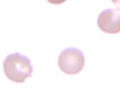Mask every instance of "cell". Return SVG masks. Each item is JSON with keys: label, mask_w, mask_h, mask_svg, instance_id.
I'll return each instance as SVG.
<instances>
[{"label": "cell", "mask_w": 120, "mask_h": 112, "mask_svg": "<svg viewBox=\"0 0 120 112\" xmlns=\"http://www.w3.org/2000/svg\"><path fill=\"white\" fill-rule=\"evenodd\" d=\"M4 71L10 80L23 83L32 76L34 68L30 59L19 52L8 55L4 61Z\"/></svg>", "instance_id": "cell-1"}, {"label": "cell", "mask_w": 120, "mask_h": 112, "mask_svg": "<svg viewBox=\"0 0 120 112\" xmlns=\"http://www.w3.org/2000/svg\"><path fill=\"white\" fill-rule=\"evenodd\" d=\"M97 25L101 30L108 34H117L120 32V10L106 9L103 11L97 19Z\"/></svg>", "instance_id": "cell-3"}, {"label": "cell", "mask_w": 120, "mask_h": 112, "mask_svg": "<svg viewBox=\"0 0 120 112\" xmlns=\"http://www.w3.org/2000/svg\"><path fill=\"white\" fill-rule=\"evenodd\" d=\"M85 58L82 50L76 48H68L59 56L58 65L64 73L74 75L80 72L84 67Z\"/></svg>", "instance_id": "cell-2"}, {"label": "cell", "mask_w": 120, "mask_h": 112, "mask_svg": "<svg viewBox=\"0 0 120 112\" xmlns=\"http://www.w3.org/2000/svg\"><path fill=\"white\" fill-rule=\"evenodd\" d=\"M115 4H117L118 6H120V0H111Z\"/></svg>", "instance_id": "cell-5"}, {"label": "cell", "mask_w": 120, "mask_h": 112, "mask_svg": "<svg viewBox=\"0 0 120 112\" xmlns=\"http://www.w3.org/2000/svg\"><path fill=\"white\" fill-rule=\"evenodd\" d=\"M47 1L53 4H60L66 2L67 0H47Z\"/></svg>", "instance_id": "cell-4"}]
</instances>
